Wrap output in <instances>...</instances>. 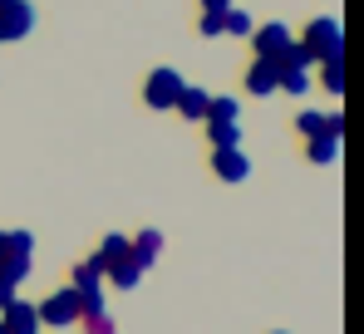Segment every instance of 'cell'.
<instances>
[{"mask_svg": "<svg viewBox=\"0 0 364 334\" xmlns=\"http://www.w3.org/2000/svg\"><path fill=\"white\" fill-rule=\"evenodd\" d=\"M251 30H256V20L246 15V10H242V5H237V0H232V5L222 10V35H237V40H246Z\"/></svg>", "mask_w": 364, "mask_h": 334, "instance_id": "cell-16", "label": "cell"}, {"mask_svg": "<svg viewBox=\"0 0 364 334\" xmlns=\"http://www.w3.org/2000/svg\"><path fill=\"white\" fill-rule=\"evenodd\" d=\"M74 290H104V261L99 256H84L79 266H74V280H69Z\"/></svg>", "mask_w": 364, "mask_h": 334, "instance_id": "cell-12", "label": "cell"}, {"mask_svg": "<svg viewBox=\"0 0 364 334\" xmlns=\"http://www.w3.org/2000/svg\"><path fill=\"white\" fill-rule=\"evenodd\" d=\"M30 271H35V256H0V280H5V285L20 290Z\"/></svg>", "mask_w": 364, "mask_h": 334, "instance_id": "cell-15", "label": "cell"}, {"mask_svg": "<svg viewBox=\"0 0 364 334\" xmlns=\"http://www.w3.org/2000/svg\"><path fill=\"white\" fill-rule=\"evenodd\" d=\"M320 84H325V94H330V99H340V94H345V59L320 64Z\"/></svg>", "mask_w": 364, "mask_h": 334, "instance_id": "cell-21", "label": "cell"}, {"mask_svg": "<svg viewBox=\"0 0 364 334\" xmlns=\"http://www.w3.org/2000/svg\"><path fill=\"white\" fill-rule=\"evenodd\" d=\"M246 40H251V50H256L261 59H281V50H286V45H291L296 35H291V25L271 20V25H256V30H251Z\"/></svg>", "mask_w": 364, "mask_h": 334, "instance_id": "cell-5", "label": "cell"}, {"mask_svg": "<svg viewBox=\"0 0 364 334\" xmlns=\"http://www.w3.org/2000/svg\"><path fill=\"white\" fill-rule=\"evenodd\" d=\"M94 256H99V261H104V271H109L114 261H123V256H128V236H123V231H109V236L99 241V251H94Z\"/></svg>", "mask_w": 364, "mask_h": 334, "instance_id": "cell-18", "label": "cell"}, {"mask_svg": "<svg viewBox=\"0 0 364 334\" xmlns=\"http://www.w3.org/2000/svg\"><path fill=\"white\" fill-rule=\"evenodd\" d=\"M276 79H281V64H276V59H251V64H246V94H251V99H271V94H276Z\"/></svg>", "mask_w": 364, "mask_h": 334, "instance_id": "cell-7", "label": "cell"}, {"mask_svg": "<svg viewBox=\"0 0 364 334\" xmlns=\"http://www.w3.org/2000/svg\"><path fill=\"white\" fill-rule=\"evenodd\" d=\"M182 84H187V79H182V74L173 69V64H163V69H153V74L143 79V104H148V109H158V113H168L173 104H178Z\"/></svg>", "mask_w": 364, "mask_h": 334, "instance_id": "cell-2", "label": "cell"}, {"mask_svg": "<svg viewBox=\"0 0 364 334\" xmlns=\"http://www.w3.org/2000/svg\"><path fill=\"white\" fill-rule=\"evenodd\" d=\"M35 30V5L30 0H0V45H15Z\"/></svg>", "mask_w": 364, "mask_h": 334, "instance_id": "cell-4", "label": "cell"}, {"mask_svg": "<svg viewBox=\"0 0 364 334\" xmlns=\"http://www.w3.org/2000/svg\"><path fill=\"white\" fill-rule=\"evenodd\" d=\"M143 276H148V271H143L133 256H123V261H114V266L104 271V280H109L114 290H138V285H143Z\"/></svg>", "mask_w": 364, "mask_h": 334, "instance_id": "cell-11", "label": "cell"}, {"mask_svg": "<svg viewBox=\"0 0 364 334\" xmlns=\"http://www.w3.org/2000/svg\"><path fill=\"white\" fill-rule=\"evenodd\" d=\"M128 256L143 266V271H153L158 261H163V231H138V236H128Z\"/></svg>", "mask_w": 364, "mask_h": 334, "instance_id": "cell-9", "label": "cell"}, {"mask_svg": "<svg viewBox=\"0 0 364 334\" xmlns=\"http://www.w3.org/2000/svg\"><path fill=\"white\" fill-rule=\"evenodd\" d=\"M207 118H222V123H242V99H232V94H212V104H207Z\"/></svg>", "mask_w": 364, "mask_h": 334, "instance_id": "cell-19", "label": "cell"}, {"mask_svg": "<svg viewBox=\"0 0 364 334\" xmlns=\"http://www.w3.org/2000/svg\"><path fill=\"white\" fill-rule=\"evenodd\" d=\"M320 138H345V113L340 109L325 113V133H320Z\"/></svg>", "mask_w": 364, "mask_h": 334, "instance_id": "cell-24", "label": "cell"}, {"mask_svg": "<svg viewBox=\"0 0 364 334\" xmlns=\"http://www.w3.org/2000/svg\"><path fill=\"white\" fill-rule=\"evenodd\" d=\"M40 310V330L50 325V330H74L79 325V290L74 285H64L55 295H45V305H35Z\"/></svg>", "mask_w": 364, "mask_h": 334, "instance_id": "cell-3", "label": "cell"}, {"mask_svg": "<svg viewBox=\"0 0 364 334\" xmlns=\"http://www.w3.org/2000/svg\"><path fill=\"white\" fill-rule=\"evenodd\" d=\"M207 143H212V148H242V123L207 118Z\"/></svg>", "mask_w": 364, "mask_h": 334, "instance_id": "cell-13", "label": "cell"}, {"mask_svg": "<svg viewBox=\"0 0 364 334\" xmlns=\"http://www.w3.org/2000/svg\"><path fill=\"white\" fill-rule=\"evenodd\" d=\"M0 256H35V236L30 231H0Z\"/></svg>", "mask_w": 364, "mask_h": 334, "instance_id": "cell-20", "label": "cell"}, {"mask_svg": "<svg viewBox=\"0 0 364 334\" xmlns=\"http://www.w3.org/2000/svg\"><path fill=\"white\" fill-rule=\"evenodd\" d=\"M301 45L310 50V59H315V64L345 59V30H340V20H335V15H320V20H310V25H305Z\"/></svg>", "mask_w": 364, "mask_h": 334, "instance_id": "cell-1", "label": "cell"}, {"mask_svg": "<svg viewBox=\"0 0 364 334\" xmlns=\"http://www.w3.org/2000/svg\"><path fill=\"white\" fill-rule=\"evenodd\" d=\"M207 104H212V94H207L202 84H182V94H178V104H173V113H182L187 123H202V118H207Z\"/></svg>", "mask_w": 364, "mask_h": 334, "instance_id": "cell-10", "label": "cell"}, {"mask_svg": "<svg viewBox=\"0 0 364 334\" xmlns=\"http://www.w3.org/2000/svg\"><path fill=\"white\" fill-rule=\"evenodd\" d=\"M0 330L5 334H40V310L30 305V300H10L5 310H0Z\"/></svg>", "mask_w": 364, "mask_h": 334, "instance_id": "cell-6", "label": "cell"}, {"mask_svg": "<svg viewBox=\"0 0 364 334\" xmlns=\"http://www.w3.org/2000/svg\"><path fill=\"white\" fill-rule=\"evenodd\" d=\"M10 300H15V285H5V280H0V310H5Z\"/></svg>", "mask_w": 364, "mask_h": 334, "instance_id": "cell-27", "label": "cell"}, {"mask_svg": "<svg viewBox=\"0 0 364 334\" xmlns=\"http://www.w3.org/2000/svg\"><path fill=\"white\" fill-rule=\"evenodd\" d=\"M296 133H301V138H320V133H325V113L320 109H301L296 113Z\"/></svg>", "mask_w": 364, "mask_h": 334, "instance_id": "cell-22", "label": "cell"}, {"mask_svg": "<svg viewBox=\"0 0 364 334\" xmlns=\"http://www.w3.org/2000/svg\"><path fill=\"white\" fill-rule=\"evenodd\" d=\"M227 5H232V0H202V10H207V15H222Z\"/></svg>", "mask_w": 364, "mask_h": 334, "instance_id": "cell-26", "label": "cell"}, {"mask_svg": "<svg viewBox=\"0 0 364 334\" xmlns=\"http://www.w3.org/2000/svg\"><path fill=\"white\" fill-rule=\"evenodd\" d=\"M79 325H84V334H119V325H114L109 310H104V315H79Z\"/></svg>", "mask_w": 364, "mask_h": 334, "instance_id": "cell-23", "label": "cell"}, {"mask_svg": "<svg viewBox=\"0 0 364 334\" xmlns=\"http://www.w3.org/2000/svg\"><path fill=\"white\" fill-rule=\"evenodd\" d=\"M276 94L305 99V94H310V69H281V79H276Z\"/></svg>", "mask_w": 364, "mask_h": 334, "instance_id": "cell-17", "label": "cell"}, {"mask_svg": "<svg viewBox=\"0 0 364 334\" xmlns=\"http://www.w3.org/2000/svg\"><path fill=\"white\" fill-rule=\"evenodd\" d=\"M276 334H286V330H276Z\"/></svg>", "mask_w": 364, "mask_h": 334, "instance_id": "cell-28", "label": "cell"}, {"mask_svg": "<svg viewBox=\"0 0 364 334\" xmlns=\"http://www.w3.org/2000/svg\"><path fill=\"white\" fill-rule=\"evenodd\" d=\"M335 158H340V138H305V163L330 167Z\"/></svg>", "mask_w": 364, "mask_h": 334, "instance_id": "cell-14", "label": "cell"}, {"mask_svg": "<svg viewBox=\"0 0 364 334\" xmlns=\"http://www.w3.org/2000/svg\"><path fill=\"white\" fill-rule=\"evenodd\" d=\"M197 35H202V40L222 35V15H207V10H202V20H197Z\"/></svg>", "mask_w": 364, "mask_h": 334, "instance_id": "cell-25", "label": "cell"}, {"mask_svg": "<svg viewBox=\"0 0 364 334\" xmlns=\"http://www.w3.org/2000/svg\"><path fill=\"white\" fill-rule=\"evenodd\" d=\"M212 172L222 182H246L251 177V158H246L242 148H212Z\"/></svg>", "mask_w": 364, "mask_h": 334, "instance_id": "cell-8", "label": "cell"}]
</instances>
